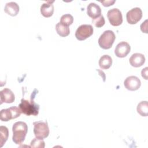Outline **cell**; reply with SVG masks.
Returning <instances> with one entry per match:
<instances>
[{
    "label": "cell",
    "instance_id": "6da1fadb",
    "mask_svg": "<svg viewBox=\"0 0 148 148\" xmlns=\"http://www.w3.org/2000/svg\"><path fill=\"white\" fill-rule=\"evenodd\" d=\"M12 131L13 141L17 145H21L25 140L28 132V126L23 121H17L13 125Z\"/></svg>",
    "mask_w": 148,
    "mask_h": 148
},
{
    "label": "cell",
    "instance_id": "7a4b0ae2",
    "mask_svg": "<svg viewBox=\"0 0 148 148\" xmlns=\"http://www.w3.org/2000/svg\"><path fill=\"white\" fill-rule=\"evenodd\" d=\"M18 108L21 113L27 116H37L39 113V106L32 100L21 99Z\"/></svg>",
    "mask_w": 148,
    "mask_h": 148
},
{
    "label": "cell",
    "instance_id": "3957f363",
    "mask_svg": "<svg viewBox=\"0 0 148 148\" xmlns=\"http://www.w3.org/2000/svg\"><path fill=\"white\" fill-rule=\"evenodd\" d=\"M116 36L111 30H106L103 32L98 39V45L103 49H109L112 47Z\"/></svg>",
    "mask_w": 148,
    "mask_h": 148
},
{
    "label": "cell",
    "instance_id": "277c9868",
    "mask_svg": "<svg viewBox=\"0 0 148 148\" xmlns=\"http://www.w3.org/2000/svg\"><path fill=\"white\" fill-rule=\"evenodd\" d=\"M34 133L36 138L43 139L49 135V128L46 122L39 121L34 122Z\"/></svg>",
    "mask_w": 148,
    "mask_h": 148
},
{
    "label": "cell",
    "instance_id": "5b68a950",
    "mask_svg": "<svg viewBox=\"0 0 148 148\" xmlns=\"http://www.w3.org/2000/svg\"><path fill=\"white\" fill-rule=\"evenodd\" d=\"M21 113L19 108L12 106L8 109H2L0 112V119L2 121H8L12 119H16L20 116Z\"/></svg>",
    "mask_w": 148,
    "mask_h": 148
},
{
    "label": "cell",
    "instance_id": "8992f818",
    "mask_svg": "<svg viewBox=\"0 0 148 148\" xmlns=\"http://www.w3.org/2000/svg\"><path fill=\"white\" fill-rule=\"evenodd\" d=\"M93 31L94 29L91 25L83 24L76 29L75 37L79 40H84L91 36L93 34Z\"/></svg>",
    "mask_w": 148,
    "mask_h": 148
},
{
    "label": "cell",
    "instance_id": "52a82bcc",
    "mask_svg": "<svg viewBox=\"0 0 148 148\" xmlns=\"http://www.w3.org/2000/svg\"><path fill=\"white\" fill-rule=\"evenodd\" d=\"M107 17L109 23L113 26H119L123 23L121 12L117 8H113L109 10L108 12Z\"/></svg>",
    "mask_w": 148,
    "mask_h": 148
},
{
    "label": "cell",
    "instance_id": "ba28073f",
    "mask_svg": "<svg viewBox=\"0 0 148 148\" xmlns=\"http://www.w3.org/2000/svg\"><path fill=\"white\" fill-rule=\"evenodd\" d=\"M142 17V11L139 8H134L126 14L127 22L130 24H135L140 20Z\"/></svg>",
    "mask_w": 148,
    "mask_h": 148
},
{
    "label": "cell",
    "instance_id": "9c48e42d",
    "mask_svg": "<svg viewBox=\"0 0 148 148\" xmlns=\"http://www.w3.org/2000/svg\"><path fill=\"white\" fill-rule=\"evenodd\" d=\"M124 85L125 88L130 91H136L140 87L141 82L138 77L135 76H130L125 79Z\"/></svg>",
    "mask_w": 148,
    "mask_h": 148
},
{
    "label": "cell",
    "instance_id": "30bf717a",
    "mask_svg": "<svg viewBox=\"0 0 148 148\" xmlns=\"http://www.w3.org/2000/svg\"><path fill=\"white\" fill-rule=\"evenodd\" d=\"M130 50V45L127 42L123 41L117 45L114 50V54L117 57L123 58L128 54Z\"/></svg>",
    "mask_w": 148,
    "mask_h": 148
},
{
    "label": "cell",
    "instance_id": "8fae6325",
    "mask_svg": "<svg viewBox=\"0 0 148 148\" xmlns=\"http://www.w3.org/2000/svg\"><path fill=\"white\" fill-rule=\"evenodd\" d=\"M15 96L9 88H5L1 91V104L3 103H11L14 101Z\"/></svg>",
    "mask_w": 148,
    "mask_h": 148
},
{
    "label": "cell",
    "instance_id": "7c38bea8",
    "mask_svg": "<svg viewBox=\"0 0 148 148\" xmlns=\"http://www.w3.org/2000/svg\"><path fill=\"white\" fill-rule=\"evenodd\" d=\"M129 62L131 66L138 68L141 66L145 62V57L140 53H134L130 58Z\"/></svg>",
    "mask_w": 148,
    "mask_h": 148
},
{
    "label": "cell",
    "instance_id": "4fadbf2b",
    "mask_svg": "<svg viewBox=\"0 0 148 148\" xmlns=\"http://www.w3.org/2000/svg\"><path fill=\"white\" fill-rule=\"evenodd\" d=\"M87 13L92 19L96 18L101 14V9L95 3H90L87 8Z\"/></svg>",
    "mask_w": 148,
    "mask_h": 148
},
{
    "label": "cell",
    "instance_id": "5bb4252c",
    "mask_svg": "<svg viewBox=\"0 0 148 148\" xmlns=\"http://www.w3.org/2000/svg\"><path fill=\"white\" fill-rule=\"evenodd\" d=\"M54 1H47L40 6V13L45 17H51L54 13Z\"/></svg>",
    "mask_w": 148,
    "mask_h": 148
},
{
    "label": "cell",
    "instance_id": "9a60e30c",
    "mask_svg": "<svg viewBox=\"0 0 148 148\" xmlns=\"http://www.w3.org/2000/svg\"><path fill=\"white\" fill-rule=\"evenodd\" d=\"M19 6L17 3L14 2H10L5 5L4 11L8 14L11 16H16L19 12Z\"/></svg>",
    "mask_w": 148,
    "mask_h": 148
},
{
    "label": "cell",
    "instance_id": "2e32d148",
    "mask_svg": "<svg viewBox=\"0 0 148 148\" xmlns=\"http://www.w3.org/2000/svg\"><path fill=\"white\" fill-rule=\"evenodd\" d=\"M99 65L102 69H109L112 64V59L109 55L102 56L99 60Z\"/></svg>",
    "mask_w": 148,
    "mask_h": 148
},
{
    "label": "cell",
    "instance_id": "e0dca14e",
    "mask_svg": "<svg viewBox=\"0 0 148 148\" xmlns=\"http://www.w3.org/2000/svg\"><path fill=\"white\" fill-rule=\"evenodd\" d=\"M56 29L57 34L61 37L67 36L70 34V29L69 27L62 24L60 22L56 24Z\"/></svg>",
    "mask_w": 148,
    "mask_h": 148
},
{
    "label": "cell",
    "instance_id": "ac0fdd59",
    "mask_svg": "<svg viewBox=\"0 0 148 148\" xmlns=\"http://www.w3.org/2000/svg\"><path fill=\"white\" fill-rule=\"evenodd\" d=\"M137 112L142 116H147L148 115V103L147 101H144L139 102L137 106Z\"/></svg>",
    "mask_w": 148,
    "mask_h": 148
},
{
    "label": "cell",
    "instance_id": "d6986e66",
    "mask_svg": "<svg viewBox=\"0 0 148 148\" xmlns=\"http://www.w3.org/2000/svg\"><path fill=\"white\" fill-rule=\"evenodd\" d=\"M9 136V131L6 127H0V147H2L8 140Z\"/></svg>",
    "mask_w": 148,
    "mask_h": 148
},
{
    "label": "cell",
    "instance_id": "ffe728a7",
    "mask_svg": "<svg viewBox=\"0 0 148 148\" xmlns=\"http://www.w3.org/2000/svg\"><path fill=\"white\" fill-rule=\"evenodd\" d=\"M73 22V17L70 14H65L61 16L60 18V23L62 24L68 26L71 25Z\"/></svg>",
    "mask_w": 148,
    "mask_h": 148
},
{
    "label": "cell",
    "instance_id": "44dd1931",
    "mask_svg": "<svg viewBox=\"0 0 148 148\" xmlns=\"http://www.w3.org/2000/svg\"><path fill=\"white\" fill-rule=\"evenodd\" d=\"M45 146V142L43 139L37 138H34L30 143V147H40L44 148Z\"/></svg>",
    "mask_w": 148,
    "mask_h": 148
},
{
    "label": "cell",
    "instance_id": "7402d4cb",
    "mask_svg": "<svg viewBox=\"0 0 148 148\" xmlns=\"http://www.w3.org/2000/svg\"><path fill=\"white\" fill-rule=\"evenodd\" d=\"M92 23L96 27L100 28L104 25L105 23V20L103 16L102 15H101L96 18L92 19Z\"/></svg>",
    "mask_w": 148,
    "mask_h": 148
},
{
    "label": "cell",
    "instance_id": "603a6c76",
    "mask_svg": "<svg viewBox=\"0 0 148 148\" xmlns=\"http://www.w3.org/2000/svg\"><path fill=\"white\" fill-rule=\"evenodd\" d=\"M100 2L103 5V6L105 7H108L112 5L114 2L115 1H100Z\"/></svg>",
    "mask_w": 148,
    "mask_h": 148
},
{
    "label": "cell",
    "instance_id": "cb8c5ba5",
    "mask_svg": "<svg viewBox=\"0 0 148 148\" xmlns=\"http://www.w3.org/2000/svg\"><path fill=\"white\" fill-rule=\"evenodd\" d=\"M147 20H146L140 25V29H141V31L143 32H145V33H146V34L147 33Z\"/></svg>",
    "mask_w": 148,
    "mask_h": 148
},
{
    "label": "cell",
    "instance_id": "d4e9b609",
    "mask_svg": "<svg viewBox=\"0 0 148 148\" xmlns=\"http://www.w3.org/2000/svg\"><path fill=\"white\" fill-rule=\"evenodd\" d=\"M147 67H146L143 69L141 72L142 76L146 80H147Z\"/></svg>",
    "mask_w": 148,
    "mask_h": 148
}]
</instances>
